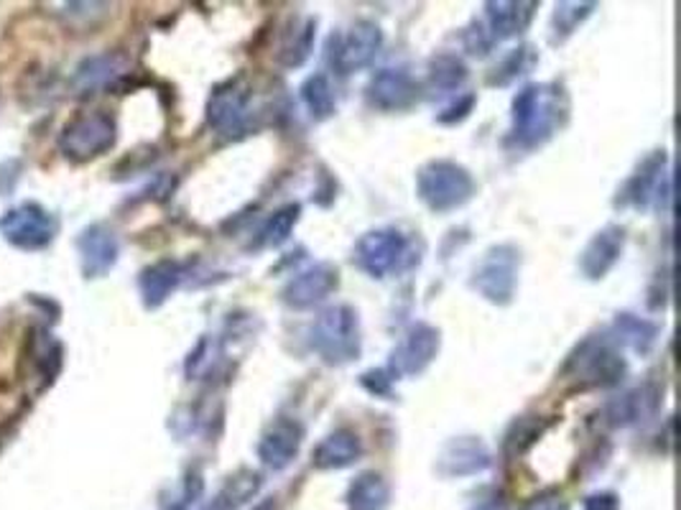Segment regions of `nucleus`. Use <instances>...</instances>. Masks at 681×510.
Wrapping results in <instances>:
<instances>
[{
	"label": "nucleus",
	"mask_w": 681,
	"mask_h": 510,
	"mask_svg": "<svg viewBox=\"0 0 681 510\" xmlns=\"http://www.w3.org/2000/svg\"><path fill=\"white\" fill-rule=\"evenodd\" d=\"M566 370H574V375L587 385H612L623 378L625 362L608 343L589 339V343L579 347Z\"/></svg>",
	"instance_id": "0eeeda50"
},
{
	"label": "nucleus",
	"mask_w": 681,
	"mask_h": 510,
	"mask_svg": "<svg viewBox=\"0 0 681 510\" xmlns=\"http://www.w3.org/2000/svg\"><path fill=\"white\" fill-rule=\"evenodd\" d=\"M536 61V54L531 46H520V49H513L508 57H505L501 65H497L493 69V74H490V84H508L516 80V77L526 74L528 69L533 67Z\"/></svg>",
	"instance_id": "cd10ccee"
},
{
	"label": "nucleus",
	"mask_w": 681,
	"mask_h": 510,
	"mask_svg": "<svg viewBox=\"0 0 681 510\" xmlns=\"http://www.w3.org/2000/svg\"><path fill=\"white\" fill-rule=\"evenodd\" d=\"M520 510H570L559 490H541L539 496L528 498Z\"/></svg>",
	"instance_id": "2f4dec72"
},
{
	"label": "nucleus",
	"mask_w": 681,
	"mask_h": 510,
	"mask_svg": "<svg viewBox=\"0 0 681 510\" xmlns=\"http://www.w3.org/2000/svg\"><path fill=\"white\" fill-rule=\"evenodd\" d=\"M595 11L592 3H564V5H556V13L554 19H551V31H554L556 38H564L570 36L574 28L579 26L582 21L587 19L589 13Z\"/></svg>",
	"instance_id": "c756f323"
},
{
	"label": "nucleus",
	"mask_w": 681,
	"mask_h": 510,
	"mask_svg": "<svg viewBox=\"0 0 681 510\" xmlns=\"http://www.w3.org/2000/svg\"><path fill=\"white\" fill-rule=\"evenodd\" d=\"M467 69L457 57H439L432 61V72H428V88L436 90H457L465 82Z\"/></svg>",
	"instance_id": "c85d7f7f"
},
{
	"label": "nucleus",
	"mask_w": 681,
	"mask_h": 510,
	"mask_svg": "<svg viewBox=\"0 0 681 510\" xmlns=\"http://www.w3.org/2000/svg\"><path fill=\"white\" fill-rule=\"evenodd\" d=\"M355 263L373 278H386L416 266L419 255H413L409 237L394 228H386L360 237L355 245Z\"/></svg>",
	"instance_id": "7ed1b4c3"
},
{
	"label": "nucleus",
	"mask_w": 681,
	"mask_h": 510,
	"mask_svg": "<svg viewBox=\"0 0 681 510\" xmlns=\"http://www.w3.org/2000/svg\"><path fill=\"white\" fill-rule=\"evenodd\" d=\"M312 345L329 366L355 360L360 355L357 314L350 306H332L314 322Z\"/></svg>",
	"instance_id": "20e7f679"
},
{
	"label": "nucleus",
	"mask_w": 681,
	"mask_h": 510,
	"mask_svg": "<svg viewBox=\"0 0 681 510\" xmlns=\"http://www.w3.org/2000/svg\"><path fill=\"white\" fill-rule=\"evenodd\" d=\"M248 103H250V84L240 74L235 77V80L220 84V88L212 92L210 105H207V120H210V126L218 128L220 134H230V130L240 128V123L245 120V111H248Z\"/></svg>",
	"instance_id": "6e6552de"
},
{
	"label": "nucleus",
	"mask_w": 681,
	"mask_h": 510,
	"mask_svg": "<svg viewBox=\"0 0 681 510\" xmlns=\"http://www.w3.org/2000/svg\"><path fill=\"white\" fill-rule=\"evenodd\" d=\"M488 465H490V452L485 450V444L472 437L451 439V442L442 450L439 460H436V470H439V475L444 477L478 475Z\"/></svg>",
	"instance_id": "4468645a"
},
{
	"label": "nucleus",
	"mask_w": 681,
	"mask_h": 510,
	"mask_svg": "<svg viewBox=\"0 0 681 510\" xmlns=\"http://www.w3.org/2000/svg\"><path fill=\"white\" fill-rule=\"evenodd\" d=\"M332 51L329 61L337 67L340 74H350L355 69H363L373 61L383 44L380 28L371 21H357L344 36H332Z\"/></svg>",
	"instance_id": "423d86ee"
},
{
	"label": "nucleus",
	"mask_w": 681,
	"mask_h": 510,
	"mask_svg": "<svg viewBox=\"0 0 681 510\" xmlns=\"http://www.w3.org/2000/svg\"><path fill=\"white\" fill-rule=\"evenodd\" d=\"M658 398H661V393H658L656 385H643V389H635V391L627 393V396L618 398L615 404L608 406L610 421L615 424V427H625V424L643 421L646 416L656 412Z\"/></svg>",
	"instance_id": "6ab92c4d"
},
{
	"label": "nucleus",
	"mask_w": 681,
	"mask_h": 510,
	"mask_svg": "<svg viewBox=\"0 0 681 510\" xmlns=\"http://www.w3.org/2000/svg\"><path fill=\"white\" fill-rule=\"evenodd\" d=\"M367 100L380 111H403L416 100V82L403 69H380L367 84Z\"/></svg>",
	"instance_id": "f8f14e48"
},
{
	"label": "nucleus",
	"mask_w": 681,
	"mask_h": 510,
	"mask_svg": "<svg viewBox=\"0 0 681 510\" xmlns=\"http://www.w3.org/2000/svg\"><path fill=\"white\" fill-rule=\"evenodd\" d=\"M115 141V126L107 115H92V118L77 120L72 128H67L64 146L72 157L90 159L110 149Z\"/></svg>",
	"instance_id": "ddd939ff"
},
{
	"label": "nucleus",
	"mask_w": 681,
	"mask_h": 510,
	"mask_svg": "<svg viewBox=\"0 0 681 510\" xmlns=\"http://www.w3.org/2000/svg\"><path fill=\"white\" fill-rule=\"evenodd\" d=\"M179 276H181V270L172 260L156 263V266L145 270V274L141 276V291H143L145 304L158 306L161 301H164L168 293L176 289V283H179Z\"/></svg>",
	"instance_id": "4be33fe9"
},
{
	"label": "nucleus",
	"mask_w": 681,
	"mask_h": 510,
	"mask_svg": "<svg viewBox=\"0 0 681 510\" xmlns=\"http://www.w3.org/2000/svg\"><path fill=\"white\" fill-rule=\"evenodd\" d=\"M304 429L291 419H279L266 429L263 439L258 444V457L266 467L283 470L289 467L302 447Z\"/></svg>",
	"instance_id": "9d476101"
},
{
	"label": "nucleus",
	"mask_w": 681,
	"mask_h": 510,
	"mask_svg": "<svg viewBox=\"0 0 681 510\" xmlns=\"http://www.w3.org/2000/svg\"><path fill=\"white\" fill-rule=\"evenodd\" d=\"M618 498L612 492H597L585 500V510H618Z\"/></svg>",
	"instance_id": "72a5a7b5"
},
{
	"label": "nucleus",
	"mask_w": 681,
	"mask_h": 510,
	"mask_svg": "<svg viewBox=\"0 0 681 510\" xmlns=\"http://www.w3.org/2000/svg\"><path fill=\"white\" fill-rule=\"evenodd\" d=\"M516 278L518 253L510 245H501V248H493L482 258L478 270H474L472 286L493 304H508L513 291H516Z\"/></svg>",
	"instance_id": "39448f33"
},
{
	"label": "nucleus",
	"mask_w": 681,
	"mask_h": 510,
	"mask_svg": "<svg viewBox=\"0 0 681 510\" xmlns=\"http://www.w3.org/2000/svg\"><path fill=\"white\" fill-rule=\"evenodd\" d=\"M436 352H439V332L428 324H416L394 350L390 375H419L436 358Z\"/></svg>",
	"instance_id": "1a4fd4ad"
},
{
	"label": "nucleus",
	"mask_w": 681,
	"mask_h": 510,
	"mask_svg": "<svg viewBox=\"0 0 681 510\" xmlns=\"http://www.w3.org/2000/svg\"><path fill=\"white\" fill-rule=\"evenodd\" d=\"M5 233L23 248H38V245L51 241V228L46 225V215L36 207H23V210L11 212V218L5 220Z\"/></svg>",
	"instance_id": "a211bd4d"
},
{
	"label": "nucleus",
	"mask_w": 681,
	"mask_h": 510,
	"mask_svg": "<svg viewBox=\"0 0 681 510\" xmlns=\"http://www.w3.org/2000/svg\"><path fill=\"white\" fill-rule=\"evenodd\" d=\"M390 381H394V378H390L386 370H371V373L363 375V385L371 393H375V396H388Z\"/></svg>",
	"instance_id": "473e14b6"
},
{
	"label": "nucleus",
	"mask_w": 681,
	"mask_h": 510,
	"mask_svg": "<svg viewBox=\"0 0 681 510\" xmlns=\"http://www.w3.org/2000/svg\"><path fill=\"white\" fill-rule=\"evenodd\" d=\"M472 510H508V506H505L503 492L493 490L488 498H480Z\"/></svg>",
	"instance_id": "f704fd0d"
},
{
	"label": "nucleus",
	"mask_w": 681,
	"mask_h": 510,
	"mask_svg": "<svg viewBox=\"0 0 681 510\" xmlns=\"http://www.w3.org/2000/svg\"><path fill=\"white\" fill-rule=\"evenodd\" d=\"M562 90L556 84H528L513 100V136L524 146L549 141L564 113Z\"/></svg>",
	"instance_id": "f257e3e1"
},
{
	"label": "nucleus",
	"mask_w": 681,
	"mask_h": 510,
	"mask_svg": "<svg viewBox=\"0 0 681 510\" xmlns=\"http://www.w3.org/2000/svg\"><path fill=\"white\" fill-rule=\"evenodd\" d=\"M623 245H625L623 228L610 225L600 230V233L587 243L585 253H582L579 260L582 274L587 278H602L618 263L620 253H623Z\"/></svg>",
	"instance_id": "2eb2a0df"
},
{
	"label": "nucleus",
	"mask_w": 681,
	"mask_h": 510,
	"mask_svg": "<svg viewBox=\"0 0 681 510\" xmlns=\"http://www.w3.org/2000/svg\"><path fill=\"white\" fill-rule=\"evenodd\" d=\"M363 454V442L355 431L350 429H337L332 434L321 439V442L314 447L312 462L314 467L319 470H344L350 465H355Z\"/></svg>",
	"instance_id": "dca6fc26"
},
{
	"label": "nucleus",
	"mask_w": 681,
	"mask_h": 510,
	"mask_svg": "<svg viewBox=\"0 0 681 510\" xmlns=\"http://www.w3.org/2000/svg\"><path fill=\"white\" fill-rule=\"evenodd\" d=\"M421 202L434 212H449L472 197L474 182L465 166L455 161H432L416 176Z\"/></svg>",
	"instance_id": "f03ea898"
},
{
	"label": "nucleus",
	"mask_w": 681,
	"mask_h": 510,
	"mask_svg": "<svg viewBox=\"0 0 681 510\" xmlns=\"http://www.w3.org/2000/svg\"><path fill=\"white\" fill-rule=\"evenodd\" d=\"M467 42V49H470V54H478V57H485V54L490 51V46L495 44L493 34H490L485 23H474V26L467 31L465 36Z\"/></svg>",
	"instance_id": "7c9ffc66"
},
{
	"label": "nucleus",
	"mask_w": 681,
	"mask_h": 510,
	"mask_svg": "<svg viewBox=\"0 0 681 510\" xmlns=\"http://www.w3.org/2000/svg\"><path fill=\"white\" fill-rule=\"evenodd\" d=\"M312 44H314V21H304L291 28V34L281 46L279 57L286 67H302L304 61L309 59Z\"/></svg>",
	"instance_id": "393cba45"
},
{
	"label": "nucleus",
	"mask_w": 681,
	"mask_h": 510,
	"mask_svg": "<svg viewBox=\"0 0 681 510\" xmlns=\"http://www.w3.org/2000/svg\"><path fill=\"white\" fill-rule=\"evenodd\" d=\"M337 289V270L332 266H312L296 274L283 289V301L294 309H309Z\"/></svg>",
	"instance_id": "9b49d317"
},
{
	"label": "nucleus",
	"mask_w": 681,
	"mask_h": 510,
	"mask_svg": "<svg viewBox=\"0 0 681 510\" xmlns=\"http://www.w3.org/2000/svg\"><path fill=\"white\" fill-rule=\"evenodd\" d=\"M296 222H298V205L281 207V210L266 222V228L260 230V245H266V248H279V245L289 241Z\"/></svg>",
	"instance_id": "bb28decb"
},
{
	"label": "nucleus",
	"mask_w": 681,
	"mask_h": 510,
	"mask_svg": "<svg viewBox=\"0 0 681 510\" xmlns=\"http://www.w3.org/2000/svg\"><path fill=\"white\" fill-rule=\"evenodd\" d=\"M664 151L661 153H654V157L646 159L641 164L638 172H635V176L631 182H627V187L623 192V205H635V207H643L650 199V192H654V187L658 184V174H661L664 169Z\"/></svg>",
	"instance_id": "5701e85b"
},
{
	"label": "nucleus",
	"mask_w": 681,
	"mask_h": 510,
	"mask_svg": "<svg viewBox=\"0 0 681 510\" xmlns=\"http://www.w3.org/2000/svg\"><path fill=\"white\" fill-rule=\"evenodd\" d=\"M302 100L317 120H325L334 113V95L325 74H314L302 84Z\"/></svg>",
	"instance_id": "b1692460"
},
{
	"label": "nucleus",
	"mask_w": 681,
	"mask_h": 510,
	"mask_svg": "<svg viewBox=\"0 0 681 510\" xmlns=\"http://www.w3.org/2000/svg\"><path fill=\"white\" fill-rule=\"evenodd\" d=\"M390 503V485L378 473H363L348 490L350 510H386Z\"/></svg>",
	"instance_id": "412c9836"
},
{
	"label": "nucleus",
	"mask_w": 681,
	"mask_h": 510,
	"mask_svg": "<svg viewBox=\"0 0 681 510\" xmlns=\"http://www.w3.org/2000/svg\"><path fill=\"white\" fill-rule=\"evenodd\" d=\"M80 248L84 255V270L92 276L105 274L115 263V255H118V243H115L110 230L103 225L90 228L80 241Z\"/></svg>",
	"instance_id": "aec40b11"
},
{
	"label": "nucleus",
	"mask_w": 681,
	"mask_h": 510,
	"mask_svg": "<svg viewBox=\"0 0 681 510\" xmlns=\"http://www.w3.org/2000/svg\"><path fill=\"white\" fill-rule=\"evenodd\" d=\"M618 339H623L633 347L635 352H646L650 350V345L656 343V327L646 320H638L633 314H620L615 322Z\"/></svg>",
	"instance_id": "a878e982"
},
{
	"label": "nucleus",
	"mask_w": 681,
	"mask_h": 510,
	"mask_svg": "<svg viewBox=\"0 0 681 510\" xmlns=\"http://www.w3.org/2000/svg\"><path fill=\"white\" fill-rule=\"evenodd\" d=\"M536 3H488L485 15H488V31L493 34V38H510L524 34V31L531 26Z\"/></svg>",
	"instance_id": "f3484780"
}]
</instances>
